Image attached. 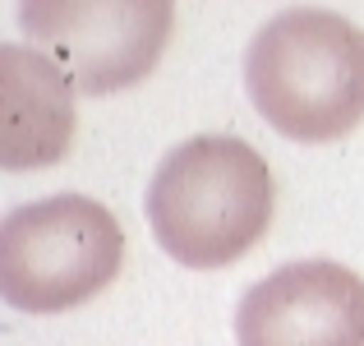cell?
Instances as JSON below:
<instances>
[{
    "label": "cell",
    "mask_w": 364,
    "mask_h": 346,
    "mask_svg": "<svg viewBox=\"0 0 364 346\" xmlns=\"http://www.w3.org/2000/svg\"><path fill=\"white\" fill-rule=\"evenodd\" d=\"M277 185L263 152L231 134L185 139L157 162L148 185V226L166 258L185 268H226L263 240Z\"/></svg>",
    "instance_id": "1"
},
{
    "label": "cell",
    "mask_w": 364,
    "mask_h": 346,
    "mask_svg": "<svg viewBox=\"0 0 364 346\" xmlns=\"http://www.w3.org/2000/svg\"><path fill=\"white\" fill-rule=\"evenodd\" d=\"M240 346H364V277L337 258H295L240 295Z\"/></svg>",
    "instance_id": "5"
},
{
    "label": "cell",
    "mask_w": 364,
    "mask_h": 346,
    "mask_svg": "<svg viewBox=\"0 0 364 346\" xmlns=\"http://www.w3.org/2000/svg\"><path fill=\"white\" fill-rule=\"evenodd\" d=\"M124 231L107 204L55 194L23 204L0 226V291L14 310L60 314L116 282Z\"/></svg>",
    "instance_id": "3"
},
{
    "label": "cell",
    "mask_w": 364,
    "mask_h": 346,
    "mask_svg": "<svg viewBox=\"0 0 364 346\" xmlns=\"http://www.w3.org/2000/svg\"><path fill=\"white\" fill-rule=\"evenodd\" d=\"M161 0H23L18 28L51 51L65 79L88 98L120 93L152 74L171 37Z\"/></svg>",
    "instance_id": "4"
},
{
    "label": "cell",
    "mask_w": 364,
    "mask_h": 346,
    "mask_svg": "<svg viewBox=\"0 0 364 346\" xmlns=\"http://www.w3.org/2000/svg\"><path fill=\"white\" fill-rule=\"evenodd\" d=\"M74 139V83L33 46H0V162L33 171L65 157Z\"/></svg>",
    "instance_id": "6"
},
{
    "label": "cell",
    "mask_w": 364,
    "mask_h": 346,
    "mask_svg": "<svg viewBox=\"0 0 364 346\" xmlns=\"http://www.w3.org/2000/svg\"><path fill=\"white\" fill-rule=\"evenodd\" d=\"M245 88L286 139H341L364 120V33L337 9H282L249 42Z\"/></svg>",
    "instance_id": "2"
}]
</instances>
